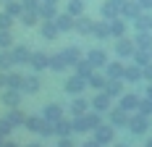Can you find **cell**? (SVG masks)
<instances>
[{
	"label": "cell",
	"mask_w": 152,
	"mask_h": 147,
	"mask_svg": "<svg viewBox=\"0 0 152 147\" xmlns=\"http://www.w3.org/2000/svg\"><path fill=\"white\" fill-rule=\"evenodd\" d=\"M55 24H58V29H61V34H66V32H74V24H76V16H71L68 11L66 13H58L55 18H53Z\"/></svg>",
	"instance_id": "2e32d148"
},
{
	"label": "cell",
	"mask_w": 152,
	"mask_h": 147,
	"mask_svg": "<svg viewBox=\"0 0 152 147\" xmlns=\"http://www.w3.org/2000/svg\"><path fill=\"white\" fill-rule=\"evenodd\" d=\"M5 11L18 18V16L24 13V3H21V0H5Z\"/></svg>",
	"instance_id": "ab89813d"
},
{
	"label": "cell",
	"mask_w": 152,
	"mask_h": 147,
	"mask_svg": "<svg viewBox=\"0 0 152 147\" xmlns=\"http://www.w3.org/2000/svg\"><path fill=\"white\" fill-rule=\"evenodd\" d=\"M87 82H89V87H92V89H97V92L107 87V76H105V74H97V71L92 74L89 79H87Z\"/></svg>",
	"instance_id": "d590c367"
},
{
	"label": "cell",
	"mask_w": 152,
	"mask_h": 147,
	"mask_svg": "<svg viewBox=\"0 0 152 147\" xmlns=\"http://www.w3.org/2000/svg\"><path fill=\"white\" fill-rule=\"evenodd\" d=\"M89 105L92 103H87L81 95H74V100H71V105H68V108H71V116H74V118L76 116H84V113L89 110Z\"/></svg>",
	"instance_id": "603a6c76"
},
{
	"label": "cell",
	"mask_w": 152,
	"mask_h": 147,
	"mask_svg": "<svg viewBox=\"0 0 152 147\" xmlns=\"http://www.w3.org/2000/svg\"><path fill=\"white\" fill-rule=\"evenodd\" d=\"M144 147H152V137H150V139H147V145H144Z\"/></svg>",
	"instance_id": "6f0895ef"
},
{
	"label": "cell",
	"mask_w": 152,
	"mask_h": 147,
	"mask_svg": "<svg viewBox=\"0 0 152 147\" xmlns=\"http://www.w3.org/2000/svg\"><path fill=\"white\" fill-rule=\"evenodd\" d=\"M68 66H71V63L66 60V55H63V53H55V55H50V68H53L55 74H63Z\"/></svg>",
	"instance_id": "83f0119b"
},
{
	"label": "cell",
	"mask_w": 152,
	"mask_h": 147,
	"mask_svg": "<svg viewBox=\"0 0 152 147\" xmlns=\"http://www.w3.org/2000/svg\"><path fill=\"white\" fill-rule=\"evenodd\" d=\"M63 55H66V60H68L71 66H76L79 60L84 58V53H81V47H79V45H71V47H66V50H63Z\"/></svg>",
	"instance_id": "d6a6232c"
},
{
	"label": "cell",
	"mask_w": 152,
	"mask_h": 147,
	"mask_svg": "<svg viewBox=\"0 0 152 147\" xmlns=\"http://www.w3.org/2000/svg\"><path fill=\"white\" fill-rule=\"evenodd\" d=\"M13 18L16 16H11L8 11H3V13H0V29H11V26H13Z\"/></svg>",
	"instance_id": "ee69618b"
},
{
	"label": "cell",
	"mask_w": 152,
	"mask_h": 147,
	"mask_svg": "<svg viewBox=\"0 0 152 147\" xmlns=\"http://www.w3.org/2000/svg\"><path fill=\"white\" fill-rule=\"evenodd\" d=\"M129 132L137 134V137L147 134L150 132V116H144V113H131V118H129Z\"/></svg>",
	"instance_id": "277c9868"
},
{
	"label": "cell",
	"mask_w": 152,
	"mask_h": 147,
	"mask_svg": "<svg viewBox=\"0 0 152 147\" xmlns=\"http://www.w3.org/2000/svg\"><path fill=\"white\" fill-rule=\"evenodd\" d=\"M87 87H89V82H87V76H81V74H71V76L66 79V84H63V89H66L68 95H81Z\"/></svg>",
	"instance_id": "5b68a950"
},
{
	"label": "cell",
	"mask_w": 152,
	"mask_h": 147,
	"mask_svg": "<svg viewBox=\"0 0 152 147\" xmlns=\"http://www.w3.org/2000/svg\"><path fill=\"white\" fill-rule=\"evenodd\" d=\"M58 147H76L71 142V137H58Z\"/></svg>",
	"instance_id": "7dc6e473"
},
{
	"label": "cell",
	"mask_w": 152,
	"mask_h": 147,
	"mask_svg": "<svg viewBox=\"0 0 152 147\" xmlns=\"http://www.w3.org/2000/svg\"><path fill=\"white\" fill-rule=\"evenodd\" d=\"M142 11H144V8H142V3H139V0H126V3L121 5V16L126 18V21H134Z\"/></svg>",
	"instance_id": "30bf717a"
},
{
	"label": "cell",
	"mask_w": 152,
	"mask_h": 147,
	"mask_svg": "<svg viewBox=\"0 0 152 147\" xmlns=\"http://www.w3.org/2000/svg\"><path fill=\"white\" fill-rule=\"evenodd\" d=\"M92 37H94V40H107V37H113V34H110V21H107V18L94 21V32H92Z\"/></svg>",
	"instance_id": "484cf974"
},
{
	"label": "cell",
	"mask_w": 152,
	"mask_h": 147,
	"mask_svg": "<svg viewBox=\"0 0 152 147\" xmlns=\"http://www.w3.org/2000/svg\"><path fill=\"white\" fill-rule=\"evenodd\" d=\"M26 147H42V145H39V142H31V145H26Z\"/></svg>",
	"instance_id": "11a10c76"
},
{
	"label": "cell",
	"mask_w": 152,
	"mask_h": 147,
	"mask_svg": "<svg viewBox=\"0 0 152 147\" xmlns=\"http://www.w3.org/2000/svg\"><path fill=\"white\" fill-rule=\"evenodd\" d=\"M139 95H134V92H123L121 97H118V108H123L126 113H137L139 110Z\"/></svg>",
	"instance_id": "ba28073f"
},
{
	"label": "cell",
	"mask_w": 152,
	"mask_h": 147,
	"mask_svg": "<svg viewBox=\"0 0 152 147\" xmlns=\"http://www.w3.org/2000/svg\"><path fill=\"white\" fill-rule=\"evenodd\" d=\"M53 132H55V137H71V132H74V121H68V118L63 116L61 121L53 123Z\"/></svg>",
	"instance_id": "cb8c5ba5"
},
{
	"label": "cell",
	"mask_w": 152,
	"mask_h": 147,
	"mask_svg": "<svg viewBox=\"0 0 152 147\" xmlns=\"http://www.w3.org/2000/svg\"><path fill=\"white\" fill-rule=\"evenodd\" d=\"M24 129H29V132L39 134V137H50V134H55V132H53V123H50L45 116H26Z\"/></svg>",
	"instance_id": "7a4b0ae2"
},
{
	"label": "cell",
	"mask_w": 152,
	"mask_h": 147,
	"mask_svg": "<svg viewBox=\"0 0 152 147\" xmlns=\"http://www.w3.org/2000/svg\"><path fill=\"white\" fill-rule=\"evenodd\" d=\"M97 71V68H94V66H92L89 60H87V55H84V58L79 60V63H76V74H81V76H87V79H89L92 74Z\"/></svg>",
	"instance_id": "74e56055"
},
{
	"label": "cell",
	"mask_w": 152,
	"mask_h": 147,
	"mask_svg": "<svg viewBox=\"0 0 152 147\" xmlns=\"http://www.w3.org/2000/svg\"><path fill=\"white\" fill-rule=\"evenodd\" d=\"M11 66H16L11 50H3V47H0V68H3V71H11Z\"/></svg>",
	"instance_id": "60d3db41"
},
{
	"label": "cell",
	"mask_w": 152,
	"mask_h": 147,
	"mask_svg": "<svg viewBox=\"0 0 152 147\" xmlns=\"http://www.w3.org/2000/svg\"><path fill=\"white\" fill-rule=\"evenodd\" d=\"M144 82H152V63L144 66Z\"/></svg>",
	"instance_id": "c3c4849f"
},
{
	"label": "cell",
	"mask_w": 152,
	"mask_h": 147,
	"mask_svg": "<svg viewBox=\"0 0 152 147\" xmlns=\"http://www.w3.org/2000/svg\"><path fill=\"white\" fill-rule=\"evenodd\" d=\"M105 92L110 95V97H121L123 95V79H107Z\"/></svg>",
	"instance_id": "e575fe53"
},
{
	"label": "cell",
	"mask_w": 152,
	"mask_h": 147,
	"mask_svg": "<svg viewBox=\"0 0 152 147\" xmlns=\"http://www.w3.org/2000/svg\"><path fill=\"white\" fill-rule=\"evenodd\" d=\"M126 26H129V21L118 16V18H110V34L118 40V37H126Z\"/></svg>",
	"instance_id": "d4e9b609"
},
{
	"label": "cell",
	"mask_w": 152,
	"mask_h": 147,
	"mask_svg": "<svg viewBox=\"0 0 152 147\" xmlns=\"http://www.w3.org/2000/svg\"><path fill=\"white\" fill-rule=\"evenodd\" d=\"M3 147H18V145H16V142H11V139H5V145H3Z\"/></svg>",
	"instance_id": "f5cc1de1"
},
{
	"label": "cell",
	"mask_w": 152,
	"mask_h": 147,
	"mask_svg": "<svg viewBox=\"0 0 152 147\" xmlns=\"http://www.w3.org/2000/svg\"><path fill=\"white\" fill-rule=\"evenodd\" d=\"M5 118H8L13 126H24V123H26V116H24V110H18V108H11V110L5 113Z\"/></svg>",
	"instance_id": "8d00e7d4"
},
{
	"label": "cell",
	"mask_w": 152,
	"mask_h": 147,
	"mask_svg": "<svg viewBox=\"0 0 152 147\" xmlns=\"http://www.w3.org/2000/svg\"><path fill=\"white\" fill-rule=\"evenodd\" d=\"M66 11H68L71 16H84L87 3H84V0H66Z\"/></svg>",
	"instance_id": "836d02e7"
},
{
	"label": "cell",
	"mask_w": 152,
	"mask_h": 147,
	"mask_svg": "<svg viewBox=\"0 0 152 147\" xmlns=\"http://www.w3.org/2000/svg\"><path fill=\"white\" fill-rule=\"evenodd\" d=\"M113 50H115V55L121 60H129V58H134V53H137V42L129 40V37H118L115 45H113Z\"/></svg>",
	"instance_id": "3957f363"
},
{
	"label": "cell",
	"mask_w": 152,
	"mask_h": 147,
	"mask_svg": "<svg viewBox=\"0 0 152 147\" xmlns=\"http://www.w3.org/2000/svg\"><path fill=\"white\" fill-rule=\"evenodd\" d=\"M139 3H142V8H144V11H152V0H139Z\"/></svg>",
	"instance_id": "816d5d0a"
},
{
	"label": "cell",
	"mask_w": 152,
	"mask_h": 147,
	"mask_svg": "<svg viewBox=\"0 0 152 147\" xmlns=\"http://www.w3.org/2000/svg\"><path fill=\"white\" fill-rule=\"evenodd\" d=\"M74 32H79L81 37H87V34H92L94 32V21H92L89 16H76V24H74Z\"/></svg>",
	"instance_id": "5bb4252c"
},
{
	"label": "cell",
	"mask_w": 152,
	"mask_h": 147,
	"mask_svg": "<svg viewBox=\"0 0 152 147\" xmlns=\"http://www.w3.org/2000/svg\"><path fill=\"white\" fill-rule=\"evenodd\" d=\"M11 55H13L16 66H21V63H29L31 60V50L26 45H13V47H11Z\"/></svg>",
	"instance_id": "9a60e30c"
},
{
	"label": "cell",
	"mask_w": 152,
	"mask_h": 147,
	"mask_svg": "<svg viewBox=\"0 0 152 147\" xmlns=\"http://www.w3.org/2000/svg\"><path fill=\"white\" fill-rule=\"evenodd\" d=\"M42 116H45L50 123L61 121V118H63V105H58V103H47L45 108H42Z\"/></svg>",
	"instance_id": "ffe728a7"
},
{
	"label": "cell",
	"mask_w": 152,
	"mask_h": 147,
	"mask_svg": "<svg viewBox=\"0 0 152 147\" xmlns=\"http://www.w3.org/2000/svg\"><path fill=\"white\" fill-rule=\"evenodd\" d=\"M24 3V11H39V5H42V0H21Z\"/></svg>",
	"instance_id": "bcb514c9"
},
{
	"label": "cell",
	"mask_w": 152,
	"mask_h": 147,
	"mask_svg": "<svg viewBox=\"0 0 152 147\" xmlns=\"http://www.w3.org/2000/svg\"><path fill=\"white\" fill-rule=\"evenodd\" d=\"M100 16L107 18V21H110V18H118V16H121V5H118L115 0H105V3L100 5Z\"/></svg>",
	"instance_id": "ac0fdd59"
},
{
	"label": "cell",
	"mask_w": 152,
	"mask_h": 147,
	"mask_svg": "<svg viewBox=\"0 0 152 147\" xmlns=\"http://www.w3.org/2000/svg\"><path fill=\"white\" fill-rule=\"evenodd\" d=\"M39 34H42V40L53 42V40H58V37H61V29H58V24H55V21H42Z\"/></svg>",
	"instance_id": "e0dca14e"
},
{
	"label": "cell",
	"mask_w": 152,
	"mask_h": 147,
	"mask_svg": "<svg viewBox=\"0 0 152 147\" xmlns=\"http://www.w3.org/2000/svg\"><path fill=\"white\" fill-rule=\"evenodd\" d=\"M144 79V68L139 66V63H129L126 66V71H123V82H129V84H137Z\"/></svg>",
	"instance_id": "4fadbf2b"
},
{
	"label": "cell",
	"mask_w": 152,
	"mask_h": 147,
	"mask_svg": "<svg viewBox=\"0 0 152 147\" xmlns=\"http://www.w3.org/2000/svg\"><path fill=\"white\" fill-rule=\"evenodd\" d=\"M3 3H5V0H3Z\"/></svg>",
	"instance_id": "6125c7cd"
},
{
	"label": "cell",
	"mask_w": 152,
	"mask_h": 147,
	"mask_svg": "<svg viewBox=\"0 0 152 147\" xmlns=\"http://www.w3.org/2000/svg\"><path fill=\"white\" fill-rule=\"evenodd\" d=\"M137 50H152V32H137Z\"/></svg>",
	"instance_id": "4dcf8cb0"
},
{
	"label": "cell",
	"mask_w": 152,
	"mask_h": 147,
	"mask_svg": "<svg viewBox=\"0 0 152 147\" xmlns=\"http://www.w3.org/2000/svg\"><path fill=\"white\" fill-rule=\"evenodd\" d=\"M110 103H113V97L107 95L105 89H100L94 97H92V110H100V113H107L110 110Z\"/></svg>",
	"instance_id": "9c48e42d"
},
{
	"label": "cell",
	"mask_w": 152,
	"mask_h": 147,
	"mask_svg": "<svg viewBox=\"0 0 152 147\" xmlns=\"http://www.w3.org/2000/svg\"><path fill=\"white\" fill-rule=\"evenodd\" d=\"M42 16H39V11H24V13L18 16V21L26 26V29H31V26H37V21H39Z\"/></svg>",
	"instance_id": "1f68e13d"
},
{
	"label": "cell",
	"mask_w": 152,
	"mask_h": 147,
	"mask_svg": "<svg viewBox=\"0 0 152 147\" xmlns=\"http://www.w3.org/2000/svg\"><path fill=\"white\" fill-rule=\"evenodd\" d=\"M58 13H61V11H58V3H42V5H39V16H42V21H53Z\"/></svg>",
	"instance_id": "f1b7e54d"
},
{
	"label": "cell",
	"mask_w": 152,
	"mask_h": 147,
	"mask_svg": "<svg viewBox=\"0 0 152 147\" xmlns=\"http://www.w3.org/2000/svg\"><path fill=\"white\" fill-rule=\"evenodd\" d=\"M134 63H139V66H142V68H144V66H147V63H152V50H137V53H134Z\"/></svg>",
	"instance_id": "f35d334b"
},
{
	"label": "cell",
	"mask_w": 152,
	"mask_h": 147,
	"mask_svg": "<svg viewBox=\"0 0 152 147\" xmlns=\"http://www.w3.org/2000/svg\"><path fill=\"white\" fill-rule=\"evenodd\" d=\"M137 113H144V116H152V97H147V95H144V97L139 100V110H137Z\"/></svg>",
	"instance_id": "7bdbcfd3"
},
{
	"label": "cell",
	"mask_w": 152,
	"mask_h": 147,
	"mask_svg": "<svg viewBox=\"0 0 152 147\" xmlns=\"http://www.w3.org/2000/svg\"><path fill=\"white\" fill-rule=\"evenodd\" d=\"M87 60H89L94 68H105L107 66V53L102 47H92V50H87Z\"/></svg>",
	"instance_id": "7c38bea8"
},
{
	"label": "cell",
	"mask_w": 152,
	"mask_h": 147,
	"mask_svg": "<svg viewBox=\"0 0 152 147\" xmlns=\"http://www.w3.org/2000/svg\"><path fill=\"white\" fill-rule=\"evenodd\" d=\"M42 3H58V0H42Z\"/></svg>",
	"instance_id": "91938a15"
},
{
	"label": "cell",
	"mask_w": 152,
	"mask_h": 147,
	"mask_svg": "<svg viewBox=\"0 0 152 147\" xmlns=\"http://www.w3.org/2000/svg\"><path fill=\"white\" fill-rule=\"evenodd\" d=\"M81 147H102V145H100V142H97V139H94V137H92L89 142H84V145H81Z\"/></svg>",
	"instance_id": "681fc988"
},
{
	"label": "cell",
	"mask_w": 152,
	"mask_h": 147,
	"mask_svg": "<svg viewBox=\"0 0 152 147\" xmlns=\"http://www.w3.org/2000/svg\"><path fill=\"white\" fill-rule=\"evenodd\" d=\"M11 132H13V123H11L5 116H3V118H0V134H3V137H8Z\"/></svg>",
	"instance_id": "f6af8a7d"
},
{
	"label": "cell",
	"mask_w": 152,
	"mask_h": 147,
	"mask_svg": "<svg viewBox=\"0 0 152 147\" xmlns=\"http://www.w3.org/2000/svg\"><path fill=\"white\" fill-rule=\"evenodd\" d=\"M123 71H126V66L121 63V58L118 60H107V66H105V76L107 79H123Z\"/></svg>",
	"instance_id": "7402d4cb"
},
{
	"label": "cell",
	"mask_w": 152,
	"mask_h": 147,
	"mask_svg": "<svg viewBox=\"0 0 152 147\" xmlns=\"http://www.w3.org/2000/svg\"><path fill=\"white\" fill-rule=\"evenodd\" d=\"M39 87H42V82H39L37 71L29 74V76L24 79V95H37V92H39Z\"/></svg>",
	"instance_id": "4316f807"
},
{
	"label": "cell",
	"mask_w": 152,
	"mask_h": 147,
	"mask_svg": "<svg viewBox=\"0 0 152 147\" xmlns=\"http://www.w3.org/2000/svg\"><path fill=\"white\" fill-rule=\"evenodd\" d=\"M147 97H152V82H147Z\"/></svg>",
	"instance_id": "db71d44e"
},
{
	"label": "cell",
	"mask_w": 152,
	"mask_h": 147,
	"mask_svg": "<svg viewBox=\"0 0 152 147\" xmlns=\"http://www.w3.org/2000/svg\"><path fill=\"white\" fill-rule=\"evenodd\" d=\"M92 134H94V139H97L102 147H105V145H113V139H115V126L107 121V123H100Z\"/></svg>",
	"instance_id": "8992f818"
},
{
	"label": "cell",
	"mask_w": 152,
	"mask_h": 147,
	"mask_svg": "<svg viewBox=\"0 0 152 147\" xmlns=\"http://www.w3.org/2000/svg\"><path fill=\"white\" fill-rule=\"evenodd\" d=\"M131 24H134L137 32H152V11H142Z\"/></svg>",
	"instance_id": "d6986e66"
},
{
	"label": "cell",
	"mask_w": 152,
	"mask_h": 147,
	"mask_svg": "<svg viewBox=\"0 0 152 147\" xmlns=\"http://www.w3.org/2000/svg\"><path fill=\"white\" fill-rule=\"evenodd\" d=\"M5 76H8V71L0 68V89H5Z\"/></svg>",
	"instance_id": "f907efd6"
},
{
	"label": "cell",
	"mask_w": 152,
	"mask_h": 147,
	"mask_svg": "<svg viewBox=\"0 0 152 147\" xmlns=\"http://www.w3.org/2000/svg\"><path fill=\"white\" fill-rule=\"evenodd\" d=\"M0 47L3 50H11L13 47V34H11V29H0Z\"/></svg>",
	"instance_id": "b9f144b4"
},
{
	"label": "cell",
	"mask_w": 152,
	"mask_h": 147,
	"mask_svg": "<svg viewBox=\"0 0 152 147\" xmlns=\"http://www.w3.org/2000/svg\"><path fill=\"white\" fill-rule=\"evenodd\" d=\"M24 100V92L21 89H13V87H5L3 89V105H8V108H18Z\"/></svg>",
	"instance_id": "8fae6325"
},
{
	"label": "cell",
	"mask_w": 152,
	"mask_h": 147,
	"mask_svg": "<svg viewBox=\"0 0 152 147\" xmlns=\"http://www.w3.org/2000/svg\"><path fill=\"white\" fill-rule=\"evenodd\" d=\"M100 123H102V113H100V110H87L84 116L74 118V132L87 134V132H94Z\"/></svg>",
	"instance_id": "6da1fadb"
},
{
	"label": "cell",
	"mask_w": 152,
	"mask_h": 147,
	"mask_svg": "<svg viewBox=\"0 0 152 147\" xmlns=\"http://www.w3.org/2000/svg\"><path fill=\"white\" fill-rule=\"evenodd\" d=\"M3 145H5V137H3V134H0V147H3Z\"/></svg>",
	"instance_id": "9f6ffc18"
},
{
	"label": "cell",
	"mask_w": 152,
	"mask_h": 147,
	"mask_svg": "<svg viewBox=\"0 0 152 147\" xmlns=\"http://www.w3.org/2000/svg\"><path fill=\"white\" fill-rule=\"evenodd\" d=\"M24 74H18V71H8V76H5V87H13V89H21L24 92Z\"/></svg>",
	"instance_id": "f546056e"
},
{
	"label": "cell",
	"mask_w": 152,
	"mask_h": 147,
	"mask_svg": "<svg viewBox=\"0 0 152 147\" xmlns=\"http://www.w3.org/2000/svg\"><path fill=\"white\" fill-rule=\"evenodd\" d=\"M29 66H31V68H34L37 74H39V71H45V68H50V55H47V53H31Z\"/></svg>",
	"instance_id": "44dd1931"
},
{
	"label": "cell",
	"mask_w": 152,
	"mask_h": 147,
	"mask_svg": "<svg viewBox=\"0 0 152 147\" xmlns=\"http://www.w3.org/2000/svg\"><path fill=\"white\" fill-rule=\"evenodd\" d=\"M129 118H131V113H126L123 108H110L107 110V121L115 129H129Z\"/></svg>",
	"instance_id": "52a82bcc"
},
{
	"label": "cell",
	"mask_w": 152,
	"mask_h": 147,
	"mask_svg": "<svg viewBox=\"0 0 152 147\" xmlns=\"http://www.w3.org/2000/svg\"><path fill=\"white\" fill-rule=\"evenodd\" d=\"M115 3H118V5H123V3H126V0H115Z\"/></svg>",
	"instance_id": "94428289"
},
{
	"label": "cell",
	"mask_w": 152,
	"mask_h": 147,
	"mask_svg": "<svg viewBox=\"0 0 152 147\" xmlns=\"http://www.w3.org/2000/svg\"><path fill=\"white\" fill-rule=\"evenodd\" d=\"M113 147H129V145H123V142H118V145H113Z\"/></svg>",
	"instance_id": "680465c9"
}]
</instances>
